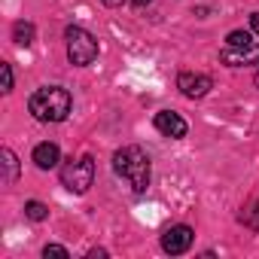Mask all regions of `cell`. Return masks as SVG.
<instances>
[{
  "label": "cell",
  "instance_id": "6da1fadb",
  "mask_svg": "<svg viewBox=\"0 0 259 259\" xmlns=\"http://www.w3.org/2000/svg\"><path fill=\"white\" fill-rule=\"evenodd\" d=\"M70 92L61 89V85H46V89H37L28 101V110L34 113V119L40 122H64L67 113H70Z\"/></svg>",
  "mask_w": 259,
  "mask_h": 259
},
{
  "label": "cell",
  "instance_id": "7a4b0ae2",
  "mask_svg": "<svg viewBox=\"0 0 259 259\" xmlns=\"http://www.w3.org/2000/svg\"><path fill=\"white\" fill-rule=\"evenodd\" d=\"M113 171L132 183L135 192H144L150 186V156L141 147H122V150H116Z\"/></svg>",
  "mask_w": 259,
  "mask_h": 259
},
{
  "label": "cell",
  "instance_id": "3957f363",
  "mask_svg": "<svg viewBox=\"0 0 259 259\" xmlns=\"http://www.w3.org/2000/svg\"><path fill=\"white\" fill-rule=\"evenodd\" d=\"M64 37H67V58H70V64L85 67V64H92V61L98 58V40H95L89 31H82V28H67Z\"/></svg>",
  "mask_w": 259,
  "mask_h": 259
},
{
  "label": "cell",
  "instance_id": "277c9868",
  "mask_svg": "<svg viewBox=\"0 0 259 259\" xmlns=\"http://www.w3.org/2000/svg\"><path fill=\"white\" fill-rule=\"evenodd\" d=\"M92 180H95V162H92L89 156H82V159H76V162L70 159V162L61 168V183H64L70 192H76V195L89 192Z\"/></svg>",
  "mask_w": 259,
  "mask_h": 259
},
{
  "label": "cell",
  "instance_id": "5b68a950",
  "mask_svg": "<svg viewBox=\"0 0 259 259\" xmlns=\"http://www.w3.org/2000/svg\"><path fill=\"white\" fill-rule=\"evenodd\" d=\"M192 238H195V232L189 226H171L162 235V250L171 253V256H180V253H186L192 247Z\"/></svg>",
  "mask_w": 259,
  "mask_h": 259
},
{
  "label": "cell",
  "instance_id": "8992f818",
  "mask_svg": "<svg viewBox=\"0 0 259 259\" xmlns=\"http://www.w3.org/2000/svg\"><path fill=\"white\" fill-rule=\"evenodd\" d=\"M220 61H223V64H229V67L259 64V46H256V43H250V46H229V49H223Z\"/></svg>",
  "mask_w": 259,
  "mask_h": 259
},
{
  "label": "cell",
  "instance_id": "52a82bcc",
  "mask_svg": "<svg viewBox=\"0 0 259 259\" xmlns=\"http://www.w3.org/2000/svg\"><path fill=\"white\" fill-rule=\"evenodd\" d=\"M213 79L207 73H180L177 76V89L186 95V98H204L210 92Z\"/></svg>",
  "mask_w": 259,
  "mask_h": 259
},
{
  "label": "cell",
  "instance_id": "ba28073f",
  "mask_svg": "<svg viewBox=\"0 0 259 259\" xmlns=\"http://www.w3.org/2000/svg\"><path fill=\"white\" fill-rule=\"evenodd\" d=\"M156 128H159V135H165V138H186V122H183V116H177V113H171V110H162V113H156Z\"/></svg>",
  "mask_w": 259,
  "mask_h": 259
},
{
  "label": "cell",
  "instance_id": "9c48e42d",
  "mask_svg": "<svg viewBox=\"0 0 259 259\" xmlns=\"http://www.w3.org/2000/svg\"><path fill=\"white\" fill-rule=\"evenodd\" d=\"M58 159H61V150H58L55 144H37V150H34V162H37V168L49 171V168L58 165Z\"/></svg>",
  "mask_w": 259,
  "mask_h": 259
},
{
  "label": "cell",
  "instance_id": "30bf717a",
  "mask_svg": "<svg viewBox=\"0 0 259 259\" xmlns=\"http://www.w3.org/2000/svg\"><path fill=\"white\" fill-rule=\"evenodd\" d=\"M13 40L19 46H31L34 43V25L31 22H16L13 25Z\"/></svg>",
  "mask_w": 259,
  "mask_h": 259
},
{
  "label": "cell",
  "instance_id": "8fae6325",
  "mask_svg": "<svg viewBox=\"0 0 259 259\" xmlns=\"http://www.w3.org/2000/svg\"><path fill=\"white\" fill-rule=\"evenodd\" d=\"M4 168H7L4 180H7V183H16V180H19V159H16V153H13L10 147L4 150Z\"/></svg>",
  "mask_w": 259,
  "mask_h": 259
},
{
  "label": "cell",
  "instance_id": "7c38bea8",
  "mask_svg": "<svg viewBox=\"0 0 259 259\" xmlns=\"http://www.w3.org/2000/svg\"><path fill=\"white\" fill-rule=\"evenodd\" d=\"M241 223H244L247 229H259V201H250V204L244 207V213H241Z\"/></svg>",
  "mask_w": 259,
  "mask_h": 259
},
{
  "label": "cell",
  "instance_id": "4fadbf2b",
  "mask_svg": "<svg viewBox=\"0 0 259 259\" xmlns=\"http://www.w3.org/2000/svg\"><path fill=\"white\" fill-rule=\"evenodd\" d=\"M25 213H28L31 220H37V223H40V220H46V217H49V207H46V204H40V201H28V204H25Z\"/></svg>",
  "mask_w": 259,
  "mask_h": 259
},
{
  "label": "cell",
  "instance_id": "5bb4252c",
  "mask_svg": "<svg viewBox=\"0 0 259 259\" xmlns=\"http://www.w3.org/2000/svg\"><path fill=\"white\" fill-rule=\"evenodd\" d=\"M226 40H229V46H250V43H253L250 31H232Z\"/></svg>",
  "mask_w": 259,
  "mask_h": 259
},
{
  "label": "cell",
  "instance_id": "9a60e30c",
  "mask_svg": "<svg viewBox=\"0 0 259 259\" xmlns=\"http://www.w3.org/2000/svg\"><path fill=\"white\" fill-rule=\"evenodd\" d=\"M43 256L49 259V256H58V259H67V250L64 247H58V244H49L46 250H43Z\"/></svg>",
  "mask_w": 259,
  "mask_h": 259
},
{
  "label": "cell",
  "instance_id": "2e32d148",
  "mask_svg": "<svg viewBox=\"0 0 259 259\" xmlns=\"http://www.w3.org/2000/svg\"><path fill=\"white\" fill-rule=\"evenodd\" d=\"M4 67V92H13V67L10 64H0Z\"/></svg>",
  "mask_w": 259,
  "mask_h": 259
},
{
  "label": "cell",
  "instance_id": "e0dca14e",
  "mask_svg": "<svg viewBox=\"0 0 259 259\" xmlns=\"http://www.w3.org/2000/svg\"><path fill=\"white\" fill-rule=\"evenodd\" d=\"M250 28H253V34H259V13L250 16Z\"/></svg>",
  "mask_w": 259,
  "mask_h": 259
},
{
  "label": "cell",
  "instance_id": "ac0fdd59",
  "mask_svg": "<svg viewBox=\"0 0 259 259\" xmlns=\"http://www.w3.org/2000/svg\"><path fill=\"white\" fill-rule=\"evenodd\" d=\"M104 256H107V250H92L89 253V259H104Z\"/></svg>",
  "mask_w": 259,
  "mask_h": 259
},
{
  "label": "cell",
  "instance_id": "d6986e66",
  "mask_svg": "<svg viewBox=\"0 0 259 259\" xmlns=\"http://www.w3.org/2000/svg\"><path fill=\"white\" fill-rule=\"evenodd\" d=\"M104 4H107V7H122L125 0H104Z\"/></svg>",
  "mask_w": 259,
  "mask_h": 259
},
{
  "label": "cell",
  "instance_id": "ffe728a7",
  "mask_svg": "<svg viewBox=\"0 0 259 259\" xmlns=\"http://www.w3.org/2000/svg\"><path fill=\"white\" fill-rule=\"evenodd\" d=\"M147 4H153V0H135V7H147Z\"/></svg>",
  "mask_w": 259,
  "mask_h": 259
},
{
  "label": "cell",
  "instance_id": "44dd1931",
  "mask_svg": "<svg viewBox=\"0 0 259 259\" xmlns=\"http://www.w3.org/2000/svg\"><path fill=\"white\" fill-rule=\"evenodd\" d=\"M253 82H256V89H259V73H256V79H253Z\"/></svg>",
  "mask_w": 259,
  "mask_h": 259
}]
</instances>
